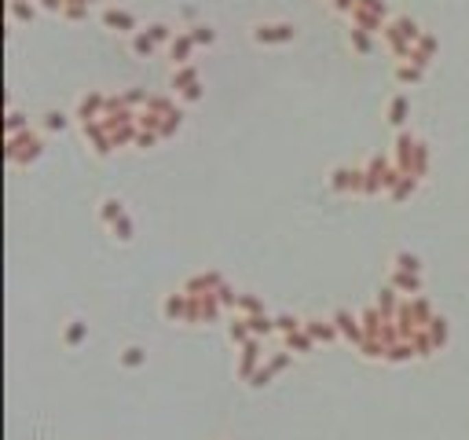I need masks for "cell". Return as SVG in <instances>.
<instances>
[{
	"instance_id": "d4e9b609",
	"label": "cell",
	"mask_w": 469,
	"mask_h": 440,
	"mask_svg": "<svg viewBox=\"0 0 469 440\" xmlns=\"http://www.w3.org/2000/svg\"><path fill=\"white\" fill-rule=\"evenodd\" d=\"M234 312H242V316H257L264 312V301L257 294H239V305H234Z\"/></svg>"
},
{
	"instance_id": "7402d4cb",
	"label": "cell",
	"mask_w": 469,
	"mask_h": 440,
	"mask_svg": "<svg viewBox=\"0 0 469 440\" xmlns=\"http://www.w3.org/2000/svg\"><path fill=\"white\" fill-rule=\"evenodd\" d=\"M396 294H400L396 286H385V290H381V294H378V301H374V305L381 308V316H389V319H392V316L400 312V301H396Z\"/></svg>"
},
{
	"instance_id": "d590c367",
	"label": "cell",
	"mask_w": 469,
	"mask_h": 440,
	"mask_svg": "<svg viewBox=\"0 0 469 440\" xmlns=\"http://www.w3.org/2000/svg\"><path fill=\"white\" fill-rule=\"evenodd\" d=\"M272 378H275V371H272V367H257V374L250 378V385H253V389H264V385H268Z\"/></svg>"
},
{
	"instance_id": "e575fe53",
	"label": "cell",
	"mask_w": 469,
	"mask_h": 440,
	"mask_svg": "<svg viewBox=\"0 0 469 440\" xmlns=\"http://www.w3.org/2000/svg\"><path fill=\"white\" fill-rule=\"evenodd\" d=\"M290 363H293V352H275V356L268 360V367H272L275 374H279V371H286V367H290Z\"/></svg>"
},
{
	"instance_id": "1f68e13d",
	"label": "cell",
	"mask_w": 469,
	"mask_h": 440,
	"mask_svg": "<svg viewBox=\"0 0 469 440\" xmlns=\"http://www.w3.org/2000/svg\"><path fill=\"white\" fill-rule=\"evenodd\" d=\"M304 327V319H297V316H275V330L279 334H293V330H301Z\"/></svg>"
},
{
	"instance_id": "9a60e30c",
	"label": "cell",
	"mask_w": 469,
	"mask_h": 440,
	"mask_svg": "<svg viewBox=\"0 0 469 440\" xmlns=\"http://www.w3.org/2000/svg\"><path fill=\"white\" fill-rule=\"evenodd\" d=\"M224 286V279L217 272H206V275H195V279H187V294H217V290Z\"/></svg>"
},
{
	"instance_id": "d6986e66",
	"label": "cell",
	"mask_w": 469,
	"mask_h": 440,
	"mask_svg": "<svg viewBox=\"0 0 469 440\" xmlns=\"http://www.w3.org/2000/svg\"><path fill=\"white\" fill-rule=\"evenodd\" d=\"M429 338H433L436 352L447 349V341H451V330H447V319H444V316H433V319H429Z\"/></svg>"
},
{
	"instance_id": "8fae6325",
	"label": "cell",
	"mask_w": 469,
	"mask_h": 440,
	"mask_svg": "<svg viewBox=\"0 0 469 440\" xmlns=\"http://www.w3.org/2000/svg\"><path fill=\"white\" fill-rule=\"evenodd\" d=\"M195 37L191 34H176L173 40H169V59H173V67H184V62H191V56H195Z\"/></svg>"
},
{
	"instance_id": "484cf974",
	"label": "cell",
	"mask_w": 469,
	"mask_h": 440,
	"mask_svg": "<svg viewBox=\"0 0 469 440\" xmlns=\"http://www.w3.org/2000/svg\"><path fill=\"white\" fill-rule=\"evenodd\" d=\"M374 34H363V30H352L348 34V45L359 51V56H370V51H374V40H370Z\"/></svg>"
},
{
	"instance_id": "f546056e",
	"label": "cell",
	"mask_w": 469,
	"mask_h": 440,
	"mask_svg": "<svg viewBox=\"0 0 469 440\" xmlns=\"http://www.w3.org/2000/svg\"><path fill=\"white\" fill-rule=\"evenodd\" d=\"M110 231H114V239H117V242H132V220H129V213H125L121 220H114V224H110Z\"/></svg>"
},
{
	"instance_id": "603a6c76",
	"label": "cell",
	"mask_w": 469,
	"mask_h": 440,
	"mask_svg": "<svg viewBox=\"0 0 469 440\" xmlns=\"http://www.w3.org/2000/svg\"><path fill=\"white\" fill-rule=\"evenodd\" d=\"M418 184H422L418 176H400V184L389 191V198H392V202H407V198L414 195V191H418Z\"/></svg>"
},
{
	"instance_id": "83f0119b",
	"label": "cell",
	"mask_w": 469,
	"mask_h": 440,
	"mask_svg": "<svg viewBox=\"0 0 469 440\" xmlns=\"http://www.w3.org/2000/svg\"><path fill=\"white\" fill-rule=\"evenodd\" d=\"M84 338H88V323H81V319H73V323L67 327V345H70V349H77Z\"/></svg>"
},
{
	"instance_id": "7c38bea8",
	"label": "cell",
	"mask_w": 469,
	"mask_h": 440,
	"mask_svg": "<svg viewBox=\"0 0 469 440\" xmlns=\"http://www.w3.org/2000/svg\"><path fill=\"white\" fill-rule=\"evenodd\" d=\"M103 26L106 30H117V34H136V15H129V12H117V8H106L103 12Z\"/></svg>"
},
{
	"instance_id": "2e32d148",
	"label": "cell",
	"mask_w": 469,
	"mask_h": 440,
	"mask_svg": "<svg viewBox=\"0 0 469 440\" xmlns=\"http://www.w3.org/2000/svg\"><path fill=\"white\" fill-rule=\"evenodd\" d=\"M228 338H231V345H246V341L253 338V330H250V319L242 316V312H234V319L228 323Z\"/></svg>"
},
{
	"instance_id": "ac0fdd59",
	"label": "cell",
	"mask_w": 469,
	"mask_h": 440,
	"mask_svg": "<svg viewBox=\"0 0 469 440\" xmlns=\"http://www.w3.org/2000/svg\"><path fill=\"white\" fill-rule=\"evenodd\" d=\"M154 51H158V40L147 34V30H136V34H132V56L147 59V56H154Z\"/></svg>"
},
{
	"instance_id": "f35d334b",
	"label": "cell",
	"mask_w": 469,
	"mask_h": 440,
	"mask_svg": "<svg viewBox=\"0 0 469 440\" xmlns=\"http://www.w3.org/2000/svg\"><path fill=\"white\" fill-rule=\"evenodd\" d=\"M326 4H330V0H326Z\"/></svg>"
},
{
	"instance_id": "5b68a950",
	"label": "cell",
	"mask_w": 469,
	"mask_h": 440,
	"mask_svg": "<svg viewBox=\"0 0 469 440\" xmlns=\"http://www.w3.org/2000/svg\"><path fill=\"white\" fill-rule=\"evenodd\" d=\"M257 45H290V40L297 37V26L290 23H261V26H253V34H250Z\"/></svg>"
},
{
	"instance_id": "8992f818",
	"label": "cell",
	"mask_w": 469,
	"mask_h": 440,
	"mask_svg": "<svg viewBox=\"0 0 469 440\" xmlns=\"http://www.w3.org/2000/svg\"><path fill=\"white\" fill-rule=\"evenodd\" d=\"M330 319H334L337 334L345 338L348 345H356V349H359V345L367 341V330H363V323H359V316H352V312H345V308H337V312L330 316Z\"/></svg>"
},
{
	"instance_id": "8d00e7d4",
	"label": "cell",
	"mask_w": 469,
	"mask_h": 440,
	"mask_svg": "<svg viewBox=\"0 0 469 440\" xmlns=\"http://www.w3.org/2000/svg\"><path fill=\"white\" fill-rule=\"evenodd\" d=\"M191 37H195V45H213V40H217V34H213L209 26H195V30H191Z\"/></svg>"
},
{
	"instance_id": "7a4b0ae2",
	"label": "cell",
	"mask_w": 469,
	"mask_h": 440,
	"mask_svg": "<svg viewBox=\"0 0 469 440\" xmlns=\"http://www.w3.org/2000/svg\"><path fill=\"white\" fill-rule=\"evenodd\" d=\"M45 154V143H40L37 132H19V136H8V162L12 165H34L37 158Z\"/></svg>"
},
{
	"instance_id": "44dd1931",
	"label": "cell",
	"mask_w": 469,
	"mask_h": 440,
	"mask_svg": "<svg viewBox=\"0 0 469 440\" xmlns=\"http://www.w3.org/2000/svg\"><path fill=\"white\" fill-rule=\"evenodd\" d=\"M407 114H411V100L407 95H392V103H389V125H403L407 121Z\"/></svg>"
},
{
	"instance_id": "ffe728a7",
	"label": "cell",
	"mask_w": 469,
	"mask_h": 440,
	"mask_svg": "<svg viewBox=\"0 0 469 440\" xmlns=\"http://www.w3.org/2000/svg\"><path fill=\"white\" fill-rule=\"evenodd\" d=\"M422 78H425V67H418V62H411V59H403L396 67V81L400 84H418Z\"/></svg>"
},
{
	"instance_id": "f1b7e54d",
	"label": "cell",
	"mask_w": 469,
	"mask_h": 440,
	"mask_svg": "<svg viewBox=\"0 0 469 440\" xmlns=\"http://www.w3.org/2000/svg\"><path fill=\"white\" fill-rule=\"evenodd\" d=\"M392 268H403V272H422V261L414 253H407V250H400L396 257H392Z\"/></svg>"
},
{
	"instance_id": "6da1fadb",
	"label": "cell",
	"mask_w": 469,
	"mask_h": 440,
	"mask_svg": "<svg viewBox=\"0 0 469 440\" xmlns=\"http://www.w3.org/2000/svg\"><path fill=\"white\" fill-rule=\"evenodd\" d=\"M392 162H396L400 173L422 180L425 173H429V147H425L414 132H400V136H396V154H392Z\"/></svg>"
},
{
	"instance_id": "52a82bcc",
	"label": "cell",
	"mask_w": 469,
	"mask_h": 440,
	"mask_svg": "<svg viewBox=\"0 0 469 440\" xmlns=\"http://www.w3.org/2000/svg\"><path fill=\"white\" fill-rule=\"evenodd\" d=\"M264 338H250L246 345H242V352H239V378L242 382H250L253 374H257V367H261V360H264Z\"/></svg>"
},
{
	"instance_id": "3957f363",
	"label": "cell",
	"mask_w": 469,
	"mask_h": 440,
	"mask_svg": "<svg viewBox=\"0 0 469 440\" xmlns=\"http://www.w3.org/2000/svg\"><path fill=\"white\" fill-rule=\"evenodd\" d=\"M173 89L180 92V100H184V103H198V100H202V78H198V67H191V62L176 67V70H173Z\"/></svg>"
},
{
	"instance_id": "cb8c5ba5",
	"label": "cell",
	"mask_w": 469,
	"mask_h": 440,
	"mask_svg": "<svg viewBox=\"0 0 469 440\" xmlns=\"http://www.w3.org/2000/svg\"><path fill=\"white\" fill-rule=\"evenodd\" d=\"M125 217V206H121V198H103V206H99V220L110 228L114 220H121Z\"/></svg>"
},
{
	"instance_id": "d6a6232c",
	"label": "cell",
	"mask_w": 469,
	"mask_h": 440,
	"mask_svg": "<svg viewBox=\"0 0 469 440\" xmlns=\"http://www.w3.org/2000/svg\"><path fill=\"white\" fill-rule=\"evenodd\" d=\"M67 125H70L67 114H59V111H48V114H45V128H48V132H62Z\"/></svg>"
},
{
	"instance_id": "74e56055",
	"label": "cell",
	"mask_w": 469,
	"mask_h": 440,
	"mask_svg": "<svg viewBox=\"0 0 469 440\" xmlns=\"http://www.w3.org/2000/svg\"><path fill=\"white\" fill-rule=\"evenodd\" d=\"M158 139H162L158 132H147V128H140V136H136V147H140V151H147V147H154Z\"/></svg>"
},
{
	"instance_id": "4fadbf2b",
	"label": "cell",
	"mask_w": 469,
	"mask_h": 440,
	"mask_svg": "<svg viewBox=\"0 0 469 440\" xmlns=\"http://www.w3.org/2000/svg\"><path fill=\"white\" fill-rule=\"evenodd\" d=\"M304 330L312 334L315 345H319V341H323V345H330V341H337V338H341V334H337V327H334V319H304Z\"/></svg>"
},
{
	"instance_id": "277c9868",
	"label": "cell",
	"mask_w": 469,
	"mask_h": 440,
	"mask_svg": "<svg viewBox=\"0 0 469 440\" xmlns=\"http://www.w3.org/2000/svg\"><path fill=\"white\" fill-rule=\"evenodd\" d=\"M330 191H337V195H363V169L337 165L330 173Z\"/></svg>"
},
{
	"instance_id": "9c48e42d",
	"label": "cell",
	"mask_w": 469,
	"mask_h": 440,
	"mask_svg": "<svg viewBox=\"0 0 469 440\" xmlns=\"http://www.w3.org/2000/svg\"><path fill=\"white\" fill-rule=\"evenodd\" d=\"M162 312H165L169 323H187V316H191V297H187V290H180V294H169L165 305H162Z\"/></svg>"
},
{
	"instance_id": "4dcf8cb0",
	"label": "cell",
	"mask_w": 469,
	"mask_h": 440,
	"mask_svg": "<svg viewBox=\"0 0 469 440\" xmlns=\"http://www.w3.org/2000/svg\"><path fill=\"white\" fill-rule=\"evenodd\" d=\"M12 15H15V23H29L37 15V8L29 0H12Z\"/></svg>"
},
{
	"instance_id": "5bb4252c",
	"label": "cell",
	"mask_w": 469,
	"mask_h": 440,
	"mask_svg": "<svg viewBox=\"0 0 469 440\" xmlns=\"http://www.w3.org/2000/svg\"><path fill=\"white\" fill-rule=\"evenodd\" d=\"M282 345H286V352H297V356H308V352H315V341H312V334L301 327V330H293V334H282Z\"/></svg>"
},
{
	"instance_id": "836d02e7",
	"label": "cell",
	"mask_w": 469,
	"mask_h": 440,
	"mask_svg": "<svg viewBox=\"0 0 469 440\" xmlns=\"http://www.w3.org/2000/svg\"><path fill=\"white\" fill-rule=\"evenodd\" d=\"M26 128H29L26 114H19V111L8 114V136H19V132H26Z\"/></svg>"
},
{
	"instance_id": "ba28073f",
	"label": "cell",
	"mask_w": 469,
	"mask_h": 440,
	"mask_svg": "<svg viewBox=\"0 0 469 440\" xmlns=\"http://www.w3.org/2000/svg\"><path fill=\"white\" fill-rule=\"evenodd\" d=\"M106 114V95L103 92H88V95H81L77 100V121L84 125V121H99V117Z\"/></svg>"
},
{
	"instance_id": "30bf717a",
	"label": "cell",
	"mask_w": 469,
	"mask_h": 440,
	"mask_svg": "<svg viewBox=\"0 0 469 440\" xmlns=\"http://www.w3.org/2000/svg\"><path fill=\"white\" fill-rule=\"evenodd\" d=\"M389 286H396L400 294L418 297L422 294V272H403V268H392V272H389Z\"/></svg>"
},
{
	"instance_id": "4316f807",
	"label": "cell",
	"mask_w": 469,
	"mask_h": 440,
	"mask_svg": "<svg viewBox=\"0 0 469 440\" xmlns=\"http://www.w3.org/2000/svg\"><path fill=\"white\" fill-rule=\"evenodd\" d=\"M147 363V352L140 349V345H129L121 352V367H129V371H136V367H143Z\"/></svg>"
},
{
	"instance_id": "e0dca14e",
	"label": "cell",
	"mask_w": 469,
	"mask_h": 440,
	"mask_svg": "<svg viewBox=\"0 0 469 440\" xmlns=\"http://www.w3.org/2000/svg\"><path fill=\"white\" fill-rule=\"evenodd\" d=\"M433 56H436V37H433V34H422V37H418V45H414L411 62H418V67H429Z\"/></svg>"
}]
</instances>
